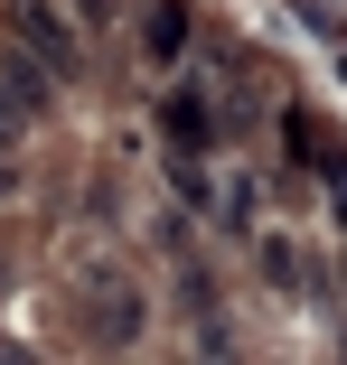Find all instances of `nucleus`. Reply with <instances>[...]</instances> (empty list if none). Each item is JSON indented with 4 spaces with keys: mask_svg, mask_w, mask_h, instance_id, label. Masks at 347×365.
Instances as JSON below:
<instances>
[{
    "mask_svg": "<svg viewBox=\"0 0 347 365\" xmlns=\"http://www.w3.org/2000/svg\"><path fill=\"white\" fill-rule=\"evenodd\" d=\"M29 122H38V113H29V103H19L10 85H0V160H10V150H19V140H29Z\"/></svg>",
    "mask_w": 347,
    "mask_h": 365,
    "instance_id": "nucleus-4",
    "label": "nucleus"
},
{
    "mask_svg": "<svg viewBox=\"0 0 347 365\" xmlns=\"http://www.w3.org/2000/svg\"><path fill=\"white\" fill-rule=\"evenodd\" d=\"M169 140L197 160V150H206V113H197V103H169Z\"/></svg>",
    "mask_w": 347,
    "mask_h": 365,
    "instance_id": "nucleus-5",
    "label": "nucleus"
},
{
    "mask_svg": "<svg viewBox=\"0 0 347 365\" xmlns=\"http://www.w3.org/2000/svg\"><path fill=\"white\" fill-rule=\"evenodd\" d=\"M85 319H94L104 346H131V337H141V290H131V281H94L85 290Z\"/></svg>",
    "mask_w": 347,
    "mask_h": 365,
    "instance_id": "nucleus-1",
    "label": "nucleus"
},
{
    "mask_svg": "<svg viewBox=\"0 0 347 365\" xmlns=\"http://www.w3.org/2000/svg\"><path fill=\"white\" fill-rule=\"evenodd\" d=\"M10 29H19L29 47H47V66H76V29H66L47 0H10Z\"/></svg>",
    "mask_w": 347,
    "mask_h": 365,
    "instance_id": "nucleus-2",
    "label": "nucleus"
},
{
    "mask_svg": "<svg viewBox=\"0 0 347 365\" xmlns=\"http://www.w3.org/2000/svg\"><path fill=\"white\" fill-rule=\"evenodd\" d=\"M0 85H10L29 113H47V76H38V56H0Z\"/></svg>",
    "mask_w": 347,
    "mask_h": 365,
    "instance_id": "nucleus-3",
    "label": "nucleus"
},
{
    "mask_svg": "<svg viewBox=\"0 0 347 365\" xmlns=\"http://www.w3.org/2000/svg\"><path fill=\"white\" fill-rule=\"evenodd\" d=\"M328 215H338V235H347V160L328 169Z\"/></svg>",
    "mask_w": 347,
    "mask_h": 365,
    "instance_id": "nucleus-6",
    "label": "nucleus"
}]
</instances>
